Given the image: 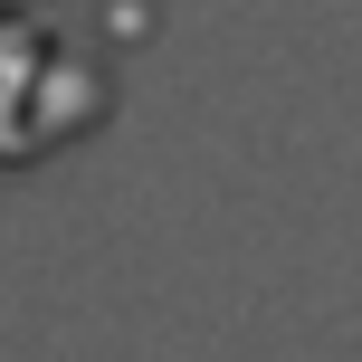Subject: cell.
Returning <instances> with one entry per match:
<instances>
[{"label": "cell", "instance_id": "1", "mask_svg": "<svg viewBox=\"0 0 362 362\" xmlns=\"http://www.w3.org/2000/svg\"><path fill=\"white\" fill-rule=\"evenodd\" d=\"M76 124V57L48 48V19L0 10V163H38Z\"/></svg>", "mask_w": 362, "mask_h": 362}]
</instances>
